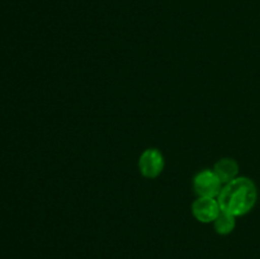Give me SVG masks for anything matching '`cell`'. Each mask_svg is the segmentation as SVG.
Instances as JSON below:
<instances>
[{
    "mask_svg": "<svg viewBox=\"0 0 260 259\" xmlns=\"http://www.w3.org/2000/svg\"><path fill=\"white\" fill-rule=\"evenodd\" d=\"M215 230L216 233L220 234V235H229L234 231L236 226V217L235 216L230 215V213L225 212V211H221L220 215L217 216L215 221Z\"/></svg>",
    "mask_w": 260,
    "mask_h": 259,
    "instance_id": "obj_6",
    "label": "cell"
},
{
    "mask_svg": "<svg viewBox=\"0 0 260 259\" xmlns=\"http://www.w3.org/2000/svg\"><path fill=\"white\" fill-rule=\"evenodd\" d=\"M164 156L157 149L145 150L139 159L140 173L149 179L159 177L164 170Z\"/></svg>",
    "mask_w": 260,
    "mask_h": 259,
    "instance_id": "obj_3",
    "label": "cell"
},
{
    "mask_svg": "<svg viewBox=\"0 0 260 259\" xmlns=\"http://www.w3.org/2000/svg\"><path fill=\"white\" fill-rule=\"evenodd\" d=\"M213 172L217 175L218 179L221 180L223 185L230 183L235 178H238L239 174V164L236 160L231 159V157H223V159L218 160L215 164Z\"/></svg>",
    "mask_w": 260,
    "mask_h": 259,
    "instance_id": "obj_5",
    "label": "cell"
},
{
    "mask_svg": "<svg viewBox=\"0 0 260 259\" xmlns=\"http://www.w3.org/2000/svg\"><path fill=\"white\" fill-rule=\"evenodd\" d=\"M221 207L217 198L210 197H198L192 203V213L202 223H210L217 218L220 215Z\"/></svg>",
    "mask_w": 260,
    "mask_h": 259,
    "instance_id": "obj_4",
    "label": "cell"
},
{
    "mask_svg": "<svg viewBox=\"0 0 260 259\" xmlns=\"http://www.w3.org/2000/svg\"><path fill=\"white\" fill-rule=\"evenodd\" d=\"M222 185L213 170H202L193 179V188L198 197L217 198L222 189Z\"/></svg>",
    "mask_w": 260,
    "mask_h": 259,
    "instance_id": "obj_2",
    "label": "cell"
},
{
    "mask_svg": "<svg viewBox=\"0 0 260 259\" xmlns=\"http://www.w3.org/2000/svg\"><path fill=\"white\" fill-rule=\"evenodd\" d=\"M258 200V190L251 179L238 177L228 184L222 185L217 201L221 211L230 213L235 217L246 215L253 210Z\"/></svg>",
    "mask_w": 260,
    "mask_h": 259,
    "instance_id": "obj_1",
    "label": "cell"
}]
</instances>
